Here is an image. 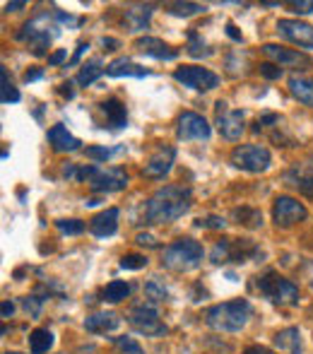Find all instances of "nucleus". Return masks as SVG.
Segmentation results:
<instances>
[{
  "label": "nucleus",
  "mask_w": 313,
  "mask_h": 354,
  "mask_svg": "<svg viewBox=\"0 0 313 354\" xmlns=\"http://www.w3.org/2000/svg\"><path fill=\"white\" fill-rule=\"evenodd\" d=\"M193 205V193L188 186H176L169 183L155 191V196L145 203L142 219L145 224H169L173 219L183 217Z\"/></svg>",
  "instance_id": "obj_1"
},
{
  "label": "nucleus",
  "mask_w": 313,
  "mask_h": 354,
  "mask_svg": "<svg viewBox=\"0 0 313 354\" xmlns=\"http://www.w3.org/2000/svg\"><path fill=\"white\" fill-rule=\"evenodd\" d=\"M63 176L75 178V181H87L89 188L97 193H116L128 186V174L123 169H104L97 164L89 167H79V164H66L63 167Z\"/></svg>",
  "instance_id": "obj_2"
},
{
  "label": "nucleus",
  "mask_w": 313,
  "mask_h": 354,
  "mask_svg": "<svg viewBox=\"0 0 313 354\" xmlns=\"http://www.w3.org/2000/svg\"><path fill=\"white\" fill-rule=\"evenodd\" d=\"M251 289L270 304H277V306H296L299 304V287L275 270H267L263 275L253 277Z\"/></svg>",
  "instance_id": "obj_3"
},
{
  "label": "nucleus",
  "mask_w": 313,
  "mask_h": 354,
  "mask_svg": "<svg viewBox=\"0 0 313 354\" xmlns=\"http://www.w3.org/2000/svg\"><path fill=\"white\" fill-rule=\"evenodd\" d=\"M248 318H251V304L246 299L217 304L205 313V323L220 333H238L248 323Z\"/></svg>",
  "instance_id": "obj_4"
},
{
  "label": "nucleus",
  "mask_w": 313,
  "mask_h": 354,
  "mask_svg": "<svg viewBox=\"0 0 313 354\" xmlns=\"http://www.w3.org/2000/svg\"><path fill=\"white\" fill-rule=\"evenodd\" d=\"M202 256H205V251H202V246L198 241H193V239H178L171 246L164 248L162 266L173 272H191L202 263Z\"/></svg>",
  "instance_id": "obj_5"
},
{
  "label": "nucleus",
  "mask_w": 313,
  "mask_h": 354,
  "mask_svg": "<svg viewBox=\"0 0 313 354\" xmlns=\"http://www.w3.org/2000/svg\"><path fill=\"white\" fill-rule=\"evenodd\" d=\"M58 34H61V27H58L48 15H41V17L24 24L22 32L17 34V39L19 41H27V46L32 48L34 56H44Z\"/></svg>",
  "instance_id": "obj_6"
},
{
  "label": "nucleus",
  "mask_w": 313,
  "mask_h": 354,
  "mask_svg": "<svg viewBox=\"0 0 313 354\" xmlns=\"http://www.w3.org/2000/svg\"><path fill=\"white\" fill-rule=\"evenodd\" d=\"M258 256H263V251L248 239H222L212 248L210 261L215 266H225V263H246Z\"/></svg>",
  "instance_id": "obj_7"
},
{
  "label": "nucleus",
  "mask_w": 313,
  "mask_h": 354,
  "mask_svg": "<svg viewBox=\"0 0 313 354\" xmlns=\"http://www.w3.org/2000/svg\"><path fill=\"white\" fill-rule=\"evenodd\" d=\"M231 164L236 169H241V171L263 174L270 169L272 154L263 145H238V147H234V152H231Z\"/></svg>",
  "instance_id": "obj_8"
},
{
  "label": "nucleus",
  "mask_w": 313,
  "mask_h": 354,
  "mask_svg": "<svg viewBox=\"0 0 313 354\" xmlns=\"http://www.w3.org/2000/svg\"><path fill=\"white\" fill-rule=\"evenodd\" d=\"M128 323H131L140 335H147V337H162L164 333H167V326L159 321L157 308L150 306V304L133 306L131 313H128Z\"/></svg>",
  "instance_id": "obj_9"
},
{
  "label": "nucleus",
  "mask_w": 313,
  "mask_h": 354,
  "mask_svg": "<svg viewBox=\"0 0 313 354\" xmlns=\"http://www.w3.org/2000/svg\"><path fill=\"white\" fill-rule=\"evenodd\" d=\"M173 80L181 82L183 87H191L196 92H210L220 84V75H215L207 68H198V66H183L173 73Z\"/></svg>",
  "instance_id": "obj_10"
},
{
  "label": "nucleus",
  "mask_w": 313,
  "mask_h": 354,
  "mask_svg": "<svg viewBox=\"0 0 313 354\" xmlns=\"http://www.w3.org/2000/svg\"><path fill=\"white\" fill-rule=\"evenodd\" d=\"M306 214L309 212H306L304 203H299L292 196H277L275 203H272V219H275V224L282 229L294 227L296 222H304Z\"/></svg>",
  "instance_id": "obj_11"
},
{
  "label": "nucleus",
  "mask_w": 313,
  "mask_h": 354,
  "mask_svg": "<svg viewBox=\"0 0 313 354\" xmlns=\"http://www.w3.org/2000/svg\"><path fill=\"white\" fill-rule=\"evenodd\" d=\"M210 123L196 111H183L178 116L176 136L178 140H207L210 138Z\"/></svg>",
  "instance_id": "obj_12"
},
{
  "label": "nucleus",
  "mask_w": 313,
  "mask_h": 354,
  "mask_svg": "<svg viewBox=\"0 0 313 354\" xmlns=\"http://www.w3.org/2000/svg\"><path fill=\"white\" fill-rule=\"evenodd\" d=\"M277 34L287 41L296 44L299 48H313V27L299 19H280L277 22Z\"/></svg>",
  "instance_id": "obj_13"
},
{
  "label": "nucleus",
  "mask_w": 313,
  "mask_h": 354,
  "mask_svg": "<svg viewBox=\"0 0 313 354\" xmlns=\"http://www.w3.org/2000/svg\"><path fill=\"white\" fill-rule=\"evenodd\" d=\"M217 128H220L222 138L227 140H238L246 131L243 126V111H229L227 102H217Z\"/></svg>",
  "instance_id": "obj_14"
},
{
  "label": "nucleus",
  "mask_w": 313,
  "mask_h": 354,
  "mask_svg": "<svg viewBox=\"0 0 313 354\" xmlns=\"http://www.w3.org/2000/svg\"><path fill=\"white\" fill-rule=\"evenodd\" d=\"M263 53H265L270 61H275L277 66L285 68H309L311 58L304 51H296V48H285L277 46V44H263Z\"/></svg>",
  "instance_id": "obj_15"
},
{
  "label": "nucleus",
  "mask_w": 313,
  "mask_h": 354,
  "mask_svg": "<svg viewBox=\"0 0 313 354\" xmlns=\"http://www.w3.org/2000/svg\"><path fill=\"white\" fill-rule=\"evenodd\" d=\"M173 159H176V149L173 147H159L155 154H150V159L145 162V167H142V176L147 178H164L169 171H171L173 167Z\"/></svg>",
  "instance_id": "obj_16"
},
{
  "label": "nucleus",
  "mask_w": 313,
  "mask_h": 354,
  "mask_svg": "<svg viewBox=\"0 0 313 354\" xmlns=\"http://www.w3.org/2000/svg\"><path fill=\"white\" fill-rule=\"evenodd\" d=\"M135 48L145 56H152L157 61H173L178 56V51L169 44H164L162 39H155V37H142L135 41Z\"/></svg>",
  "instance_id": "obj_17"
},
{
  "label": "nucleus",
  "mask_w": 313,
  "mask_h": 354,
  "mask_svg": "<svg viewBox=\"0 0 313 354\" xmlns=\"http://www.w3.org/2000/svg\"><path fill=\"white\" fill-rule=\"evenodd\" d=\"M46 138H48V145H51L56 152H77L79 145H82L75 136L68 133V128L63 126V123H56L53 128H48Z\"/></svg>",
  "instance_id": "obj_18"
},
{
  "label": "nucleus",
  "mask_w": 313,
  "mask_h": 354,
  "mask_svg": "<svg viewBox=\"0 0 313 354\" xmlns=\"http://www.w3.org/2000/svg\"><path fill=\"white\" fill-rule=\"evenodd\" d=\"M118 207H108V210H102L97 214V217L89 222V232L94 234V236L104 239V236H111V234H116L118 229Z\"/></svg>",
  "instance_id": "obj_19"
},
{
  "label": "nucleus",
  "mask_w": 313,
  "mask_h": 354,
  "mask_svg": "<svg viewBox=\"0 0 313 354\" xmlns=\"http://www.w3.org/2000/svg\"><path fill=\"white\" fill-rule=\"evenodd\" d=\"M121 326V318L118 313L113 311H99V313H92V316L84 318V328L94 335H104V333H111Z\"/></svg>",
  "instance_id": "obj_20"
},
{
  "label": "nucleus",
  "mask_w": 313,
  "mask_h": 354,
  "mask_svg": "<svg viewBox=\"0 0 313 354\" xmlns=\"http://www.w3.org/2000/svg\"><path fill=\"white\" fill-rule=\"evenodd\" d=\"M104 111V116H106V126L113 128V131H118V128H126L128 126V111H126V104L121 102V99L111 97L106 99V102L99 104Z\"/></svg>",
  "instance_id": "obj_21"
},
{
  "label": "nucleus",
  "mask_w": 313,
  "mask_h": 354,
  "mask_svg": "<svg viewBox=\"0 0 313 354\" xmlns=\"http://www.w3.org/2000/svg\"><path fill=\"white\" fill-rule=\"evenodd\" d=\"M275 347L282 354H304L301 352V333L299 328H285L275 333Z\"/></svg>",
  "instance_id": "obj_22"
},
{
  "label": "nucleus",
  "mask_w": 313,
  "mask_h": 354,
  "mask_svg": "<svg viewBox=\"0 0 313 354\" xmlns=\"http://www.w3.org/2000/svg\"><path fill=\"white\" fill-rule=\"evenodd\" d=\"M106 75H111V77H126V75H131V77H147L150 71L128 61V58H116V61L106 66Z\"/></svg>",
  "instance_id": "obj_23"
},
{
  "label": "nucleus",
  "mask_w": 313,
  "mask_h": 354,
  "mask_svg": "<svg viewBox=\"0 0 313 354\" xmlns=\"http://www.w3.org/2000/svg\"><path fill=\"white\" fill-rule=\"evenodd\" d=\"M152 12H155L152 5H133V8L126 10V27L131 29V32H140V29L147 27Z\"/></svg>",
  "instance_id": "obj_24"
},
{
  "label": "nucleus",
  "mask_w": 313,
  "mask_h": 354,
  "mask_svg": "<svg viewBox=\"0 0 313 354\" xmlns=\"http://www.w3.org/2000/svg\"><path fill=\"white\" fill-rule=\"evenodd\" d=\"M290 92L294 99H299L304 106H313V80L304 75H294L290 77Z\"/></svg>",
  "instance_id": "obj_25"
},
{
  "label": "nucleus",
  "mask_w": 313,
  "mask_h": 354,
  "mask_svg": "<svg viewBox=\"0 0 313 354\" xmlns=\"http://www.w3.org/2000/svg\"><path fill=\"white\" fill-rule=\"evenodd\" d=\"M285 181L290 183L292 188L301 191L304 196H313V176L311 174H306L301 167H292L290 171L285 174Z\"/></svg>",
  "instance_id": "obj_26"
},
{
  "label": "nucleus",
  "mask_w": 313,
  "mask_h": 354,
  "mask_svg": "<svg viewBox=\"0 0 313 354\" xmlns=\"http://www.w3.org/2000/svg\"><path fill=\"white\" fill-rule=\"evenodd\" d=\"M53 347V333L46 330V328H37V330H32V335H29V350L34 354H44L48 352Z\"/></svg>",
  "instance_id": "obj_27"
},
{
  "label": "nucleus",
  "mask_w": 313,
  "mask_h": 354,
  "mask_svg": "<svg viewBox=\"0 0 313 354\" xmlns=\"http://www.w3.org/2000/svg\"><path fill=\"white\" fill-rule=\"evenodd\" d=\"M131 284L128 282H123V280H113V282H108L106 287L102 289V299L104 301H108V304H118V301H123V299L131 294Z\"/></svg>",
  "instance_id": "obj_28"
},
{
  "label": "nucleus",
  "mask_w": 313,
  "mask_h": 354,
  "mask_svg": "<svg viewBox=\"0 0 313 354\" xmlns=\"http://www.w3.org/2000/svg\"><path fill=\"white\" fill-rule=\"evenodd\" d=\"M104 73H106V71L102 68V61H99V58H94V61L84 63L82 71L77 73V84H82V87H89V84H92L97 77H102Z\"/></svg>",
  "instance_id": "obj_29"
},
{
  "label": "nucleus",
  "mask_w": 313,
  "mask_h": 354,
  "mask_svg": "<svg viewBox=\"0 0 313 354\" xmlns=\"http://www.w3.org/2000/svg\"><path fill=\"white\" fill-rule=\"evenodd\" d=\"M234 219H238V224H243V227H248V229L263 227V212L253 210V207H236Z\"/></svg>",
  "instance_id": "obj_30"
},
{
  "label": "nucleus",
  "mask_w": 313,
  "mask_h": 354,
  "mask_svg": "<svg viewBox=\"0 0 313 354\" xmlns=\"http://www.w3.org/2000/svg\"><path fill=\"white\" fill-rule=\"evenodd\" d=\"M167 10L176 17H191V15H200L205 12V5L200 3H171L167 5Z\"/></svg>",
  "instance_id": "obj_31"
},
{
  "label": "nucleus",
  "mask_w": 313,
  "mask_h": 354,
  "mask_svg": "<svg viewBox=\"0 0 313 354\" xmlns=\"http://www.w3.org/2000/svg\"><path fill=\"white\" fill-rule=\"evenodd\" d=\"M188 53H191L193 58H207L212 56V48L205 46V41H202L200 37H198V32H188Z\"/></svg>",
  "instance_id": "obj_32"
},
{
  "label": "nucleus",
  "mask_w": 313,
  "mask_h": 354,
  "mask_svg": "<svg viewBox=\"0 0 313 354\" xmlns=\"http://www.w3.org/2000/svg\"><path fill=\"white\" fill-rule=\"evenodd\" d=\"M113 347H116L118 354H145V350H142L133 337H116V340H113Z\"/></svg>",
  "instance_id": "obj_33"
},
{
  "label": "nucleus",
  "mask_w": 313,
  "mask_h": 354,
  "mask_svg": "<svg viewBox=\"0 0 313 354\" xmlns=\"http://www.w3.org/2000/svg\"><path fill=\"white\" fill-rule=\"evenodd\" d=\"M123 145L121 147H97V145H94V147H87V157L89 159H97V162H106V159H111L113 154H118V152H123Z\"/></svg>",
  "instance_id": "obj_34"
},
{
  "label": "nucleus",
  "mask_w": 313,
  "mask_h": 354,
  "mask_svg": "<svg viewBox=\"0 0 313 354\" xmlns=\"http://www.w3.org/2000/svg\"><path fill=\"white\" fill-rule=\"evenodd\" d=\"M0 77H3V104H15V102H19V92L15 89V84L10 82L8 68H3V71H0Z\"/></svg>",
  "instance_id": "obj_35"
},
{
  "label": "nucleus",
  "mask_w": 313,
  "mask_h": 354,
  "mask_svg": "<svg viewBox=\"0 0 313 354\" xmlns=\"http://www.w3.org/2000/svg\"><path fill=\"white\" fill-rule=\"evenodd\" d=\"M56 227H58V232L68 234V236H77V234L84 232V224L79 222V219H58Z\"/></svg>",
  "instance_id": "obj_36"
},
{
  "label": "nucleus",
  "mask_w": 313,
  "mask_h": 354,
  "mask_svg": "<svg viewBox=\"0 0 313 354\" xmlns=\"http://www.w3.org/2000/svg\"><path fill=\"white\" fill-rule=\"evenodd\" d=\"M147 266V258L140 256V253H126L121 258V268L123 270H140V268Z\"/></svg>",
  "instance_id": "obj_37"
},
{
  "label": "nucleus",
  "mask_w": 313,
  "mask_h": 354,
  "mask_svg": "<svg viewBox=\"0 0 313 354\" xmlns=\"http://www.w3.org/2000/svg\"><path fill=\"white\" fill-rule=\"evenodd\" d=\"M145 294L150 301H167V297H169L167 289H164L157 280H150L145 284Z\"/></svg>",
  "instance_id": "obj_38"
},
{
  "label": "nucleus",
  "mask_w": 313,
  "mask_h": 354,
  "mask_svg": "<svg viewBox=\"0 0 313 354\" xmlns=\"http://www.w3.org/2000/svg\"><path fill=\"white\" fill-rule=\"evenodd\" d=\"M198 224H200V227H207V229H225L227 222L222 217H217V214H207V217L198 219Z\"/></svg>",
  "instance_id": "obj_39"
},
{
  "label": "nucleus",
  "mask_w": 313,
  "mask_h": 354,
  "mask_svg": "<svg viewBox=\"0 0 313 354\" xmlns=\"http://www.w3.org/2000/svg\"><path fill=\"white\" fill-rule=\"evenodd\" d=\"M41 304H44V299H39V297H27V299H22L24 311L32 313V316H39V311H41Z\"/></svg>",
  "instance_id": "obj_40"
},
{
  "label": "nucleus",
  "mask_w": 313,
  "mask_h": 354,
  "mask_svg": "<svg viewBox=\"0 0 313 354\" xmlns=\"http://www.w3.org/2000/svg\"><path fill=\"white\" fill-rule=\"evenodd\" d=\"M53 19H58V22L68 24V27H79V24L84 22L82 17H73V15H66L63 10H56V12H53Z\"/></svg>",
  "instance_id": "obj_41"
},
{
  "label": "nucleus",
  "mask_w": 313,
  "mask_h": 354,
  "mask_svg": "<svg viewBox=\"0 0 313 354\" xmlns=\"http://www.w3.org/2000/svg\"><path fill=\"white\" fill-rule=\"evenodd\" d=\"M260 75L267 80H280L282 77V68H277V63H263Z\"/></svg>",
  "instance_id": "obj_42"
},
{
  "label": "nucleus",
  "mask_w": 313,
  "mask_h": 354,
  "mask_svg": "<svg viewBox=\"0 0 313 354\" xmlns=\"http://www.w3.org/2000/svg\"><path fill=\"white\" fill-rule=\"evenodd\" d=\"M290 8L294 10V12H299V15H306V12H313V0H309V3H306V0H294V3H290Z\"/></svg>",
  "instance_id": "obj_43"
},
{
  "label": "nucleus",
  "mask_w": 313,
  "mask_h": 354,
  "mask_svg": "<svg viewBox=\"0 0 313 354\" xmlns=\"http://www.w3.org/2000/svg\"><path fill=\"white\" fill-rule=\"evenodd\" d=\"M140 246H147V248H157V239L152 236V234H137V239H135Z\"/></svg>",
  "instance_id": "obj_44"
},
{
  "label": "nucleus",
  "mask_w": 313,
  "mask_h": 354,
  "mask_svg": "<svg viewBox=\"0 0 313 354\" xmlns=\"http://www.w3.org/2000/svg\"><path fill=\"white\" fill-rule=\"evenodd\" d=\"M66 56H68L66 48H61V51L51 53V56H48V66H61V63L66 61Z\"/></svg>",
  "instance_id": "obj_45"
},
{
  "label": "nucleus",
  "mask_w": 313,
  "mask_h": 354,
  "mask_svg": "<svg viewBox=\"0 0 313 354\" xmlns=\"http://www.w3.org/2000/svg\"><path fill=\"white\" fill-rule=\"evenodd\" d=\"M241 354H277V352L267 350V347H260V345H251V347H246Z\"/></svg>",
  "instance_id": "obj_46"
},
{
  "label": "nucleus",
  "mask_w": 313,
  "mask_h": 354,
  "mask_svg": "<svg viewBox=\"0 0 313 354\" xmlns=\"http://www.w3.org/2000/svg\"><path fill=\"white\" fill-rule=\"evenodd\" d=\"M44 77V71L41 68H34V71H27L24 73V82H34V80H41Z\"/></svg>",
  "instance_id": "obj_47"
},
{
  "label": "nucleus",
  "mask_w": 313,
  "mask_h": 354,
  "mask_svg": "<svg viewBox=\"0 0 313 354\" xmlns=\"http://www.w3.org/2000/svg\"><path fill=\"white\" fill-rule=\"evenodd\" d=\"M87 48H89V44H87V41H79V44H77V51H75V56H73L70 66H75V63L79 61V58H82V53L87 51Z\"/></svg>",
  "instance_id": "obj_48"
},
{
  "label": "nucleus",
  "mask_w": 313,
  "mask_h": 354,
  "mask_svg": "<svg viewBox=\"0 0 313 354\" xmlns=\"http://www.w3.org/2000/svg\"><path fill=\"white\" fill-rule=\"evenodd\" d=\"M0 313H3V318H10L15 313V304L12 301H3V306H0Z\"/></svg>",
  "instance_id": "obj_49"
},
{
  "label": "nucleus",
  "mask_w": 313,
  "mask_h": 354,
  "mask_svg": "<svg viewBox=\"0 0 313 354\" xmlns=\"http://www.w3.org/2000/svg\"><path fill=\"white\" fill-rule=\"evenodd\" d=\"M58 92H61L63 97H68V99H73V94H75V92H73V84L70 82H63L61 87H58Z\"/></svg>",
  "instance_id": "obj_50"
},
{
  "label": "nucleus",
  "mask_w": 313,
  "mask_h": 354,
  "mask_svg": "<svg viewBox=\"0 0 313 354\" xmlns=\"http://www.w3.org/2000/svg\"><path fill=\"white\" fill-rule=\"evenodd\" d=\"M227 32H229V37H231V39H236V41H241V34L236 32V27H234V24H231V22L227 24Z\"/></svg>",
  "instance_id": "obj_51"
},
{
  "label": "nucleus",
  "mask_w": 313,
  "mask_h": 354,
  "mask_svg": "<svg viewBox=\"0 0 313 354\" xmlns=\"http://www.w3.org/2000/svg\"><path fill=\"white\" fill-rule=\"evenodd\" d=\"M24 8V3H8L5 5V10H8V12H17V10H22Z\"/></svg>",
  "instance_id": "obj_52"
},
{
  "label": "nucleus",
  "mask_w": 313,
  "mask_h": 354,
  "mask_svg": "<svg viewBox=\"0 0 313 354\" xmlns=\"http://www.w3.org/2000/svg\"><path fill=\"white\" fill-rule=\"evenodd\" d=\"M104 46H118V41H113V39H102Z\"/></svg>",
  "instance_id": "obj_53"
},
{
  "label": "nucleus",
  "mask_w": 313,
  "mask_h": 354,
  "mask_svg": "<svg viewBox=\"0 0 313 354\" xmlns=\"http://www.w3.org/2000/svg\"><path fill=\"white\" fill-rule=\"evenodd\" d=\"M5 354H19V352H5Z\"/></svg>",
  "instance_id": "obj_54"
},
{
  "label": "nucleus",
  "mask_w": 313,
  "mask_h": 354,
  "mask_svg": "<svg viewBox=\"0 0 313 354\" xmlns=\"http://www.w3.org/2000/svg\"><path fill=\"white\" fill-rule=\"evenodd\" d=\"M311 167H313V157H311Z\"/></svg>",
  "instance_id": "obj_55"
},
{
  "label": "nucleus",
  "mask_w": 313,
  "mask_h": 354,
  "mask_svg": "<svg viewBox=\"0 0 313 354\" xmlns=\"http://www.w3.org/2000/svg\"><path fill=\"white\" fill-rule=\"evenodd\" d=\"M311 316H313V306H311Z\"/></svg>",
  "instance_id": "obj_56"
}]
</instances>
